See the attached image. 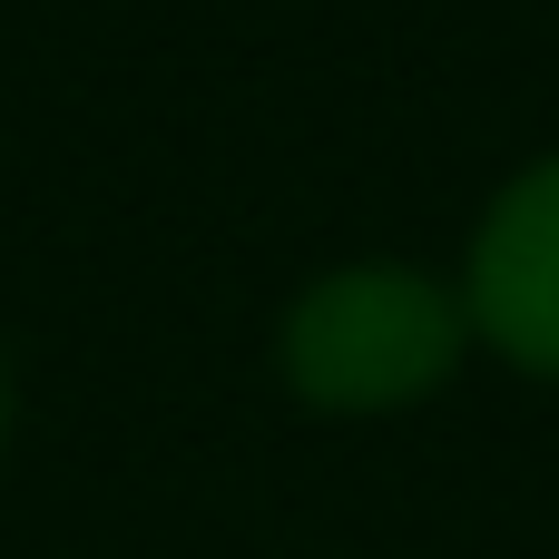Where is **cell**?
Listing matches in <instances>:
<instances>
[{
  "mask_svg": "<svg viewBox=\"0 0 559 559\" xmlns=\"http://www.w3.org/2000/svg\"><path fill=\"white\" fill-rule=\"evenodd\" d=\"M462 314L481 354H501L531 383H559V147L491 187L462 255Z\"/></svg>",
  "mask_w": 559,
  "mask_h": 559,
  "instance_id": "7a4b0ae2",
  "label": "cell"
},
{
  "mask_svg": "<svg viewBox=\"0 0 559 559\" xmlns=\"http://www.w3.org/2000/svg\"><path fill=\"white\" fill-rule=\"evenodd\" d=\"M0 452H10V364H0Z\"/></svg>",
  "mask_w": 559,
  "mask_h": 559,
  "instance_id": "3957f363",
  "label": "cell"
},
{
  "mask_svg": "<svg viewBox=\"0 0 559 559\" xmlns=\"http://www.w3.org/2000/svg\"><path fill=\"white\" fill-rule=\"evenodd\" d=\"M472 354L462 285L403 255H354L295 285L275 314V383L324 423H393L432 403Z\"/></svg>",
  "mask_w": 559,
  "mask_h": 559,
  "instance_id": "6da1fadb",
  "label": "cell"
}]
</instances>
